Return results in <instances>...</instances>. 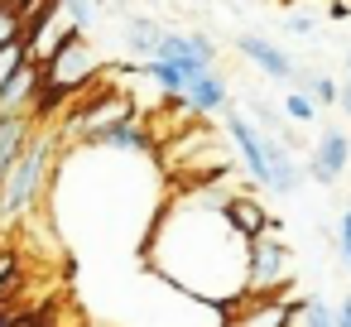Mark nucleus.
<instances>
[{"label": "nucleus", "instance_id": "423d86ee", "mask_svg": "<svg viewBox=\"0 0 351 327\" xmlns=\"http://www.w3.org/2000/svg\"><path fill=\"white\" fill-rule=\"evenodd\" d=\"M346 164H351V135L337 130V125L322 130L317 145H313V154H308V178L322 183V188H332V183L346 173Z\"/></svg>", "mask_w": 351, "mask_h": 327}, {"label": "nucleus", "instance_id": "5701e85b", "mask_svg": "<svg viewBox=\"0 0 351 327\" xmlns=\"http://www.w3.org/2000/svg\"><path fill=\"white\" fill-rule=\"evenodd\" d=\"M341 68H346V77H351V49H346V63H341Z\"/></svg>", "mask_w": 351, "mask_h": 327}, {"label": "nucleus", "instance_id": "20e7f679", "mask_svg": "<svg viewBox=\"0 0 351 327\" xmlns=\"http://www.w3.org/2000/svg\"><path fill=\"white\" fill-rule=\"evenodd\" d=\"M293 274V250L265 231L250 241V255H245V293H269V289H284Z\"/></svg>", "mask_w": 351, "mask_h": 327}, {"label": "nucleus", "instance_id": "2eb2a0df", "mask_svg": "<svg viewBox=\"0 0 351 327\" xmlns=\"http://www.w3.org/2000/svg\"><path fill=\"white\" fill-rule=\"evenodd\" d=\"M20 34H25L20 5H15V0H0V44H10V39H20Z\"/></svg>", "mask_w": 351, "mask_h": 327}, {"label": "nucleus", "instance_id": "9b49d317", "mask_svg": "<svg viewBox=\"0 0 351 327\" xmlns=\"http://www.w3.org/2000/svg\"><path fill=\"white\" fill-rule=\"evenodd\" d=\"M298 87H303L317 106H337V97H341V87H337L327 73H298Z\"/></svg>", "mask_w": 351, "mask_h": 327}, {"label": "nucleus", "instance_id": "f3484780", "mask_svg": "<svg viewBox=\"0 0 351 327\" xmlns=\"http://www.w3.org/2000/svg\"><path fill=\"white\" fill-rule=\"evenodd\" d=\"M284 29H289L293 39H317V15H313V10H308V15H303V10H293V15L284 20Z\"/></svg>", "mask_w": 351, "mask_h": 327}, {"label": "nucleus", "instance_id": "6ab92c4d", "mask_svg": "<svg viewBox=\"0 0 351 327\" xmlns=\"http://www.w3.org/2000/svg\"><path fill=\"white\" fill-rule=\"evenodd\" d=\"M337 250H341V265L351 269V207H346L341 221H337Z\"/></svg>", "mask_w": 351, "mask_h": 327}, {"label": "nucleus", "instance_id": "4be33fe9", "mask_svg": "<svg viewBox=\"0 0 351 327\" xmlns=\"http://www.w3.org/2000/svg\"><path fill=\"white\" fill-rule=\"evenodd\" d=\"M337 106H341V111H346V116H351V77H346V82H341V97H337Z\"/></svg>", "mask_w": 351, "mask_h": 327}, {"label": "nucleus", "instance_id": "4468645a", "mask_svg": "<svg viewBox=\"0 0 351 327\" xmlns=\"http://www.w3.org/2000/svg\"><path fill=\"white\" fill-rule=\"evenodd\" d=\"M279 111L289 116V125H313V121H317V101H313V97H308L303 87H298V92H289Z\"/></svg>", "mask_w": 351, "mask_h": 327}, {"label": "nucleus", "instance_id": "ddd939ff", "mask_svg": "<svg viewBox=\"0 0 351 327\" xmlns=\"http://www.w3.org/2000/svg\"><path fill=\"white\" fill-rule=\"evenodd\" d=\"M25 63H29V44H25V34H20V39H10V44H0V87H5Z\"/></svg>", "mask_w": 351, "mask_h": 327}, {"label": "nucleus", "instance_id": "39448f33", "mask_svg": "<svg viewBox=\"0 0 351 327\" xmlns=\"http://www.w3.org/2000/svg\"><path fill=\"white\" fill-rule=\"evenodd\" d=\"M236 53L250 58L269 82H289V87H298V73H303V68H298L279 44H269L265 34H236Z\"/></svg>", "mask_w": 351, "mask_h": 327}, {"label": "nucleus", "instance_id": "dca6fc26", "mask_svg": "<svg viewBox=\"0 0 351 327\" xmlns=\"http://www.w3.org/2000/svg\"><path fill=\"white\" fill-rule=\"evenodd\" d=\"M20 289V255L15 250H0V298Z\"/></svg>", "mask_w": 351, "mask_h": 327}, {"label": "nucleus", "instance_id": "aec40b11", "mask_svg": "<svg viewBox=\"0 0 351 327\" xmlns=\"http://www.w3.org/2000/svg\"><path fill=\"white\" fill-rule=\"evenodd\" d=\"M351 15V0H332V5H327V20H346Z\"/></svg>", "mask_w": 351, "mask_h": 327}, {"label": "nucleus", "instance_id": "9d476101", "mask_svg": "<svg viewBox=\"0 0 351 327\" xmlns=\"http://www.w3.org/2000/svg\"><path fill=\"white\" fill-rule=\"evenodd\" d=\"M140 73H145L164 97H183V92H188V73H183L178 63H169V58H145Z\"/></svg>", "mask_w": 351, "mask_h": 327}, {"label": "nucleus", "instance_id": "0eeeda50", "mask_svg": "<svg viewBox=\"0 0 351 327\" xmlns=\"http://www.w3.org/2000/svg\"><path fill=\"white\" fill-rule=\"evenodd\" d=\"M226 101H231V87H226V77H221L217 68L197 73V77L188 82V92H183V106H188L193 116H217V111H226Z\"/></svg>", "mask_w": 351, "mask_h": 327}, {"label": "nucleus", "instance_id": "1a4fd4ad", "mask_svg": "<svg viewBox=\"0 0 351 327\" xmlns=\"http://www.w3.org/2000/svg\"><path fill=\"white\" fill-rule=\"evenodd\" d=\"M125 49L135 53V58H154V49H159V39H164V25L159 20H149V15H135V20H125Z\"/></svg>", "mask_w": 351, "mask_h": 327}, {"label": "nucleus", "instance_id": "a211bd4d", "mask_svg": "<svg viewBox=\"0 0 351 327\" xmlns=\"http://www.w3.org/2000/svg\"><path fill=\"white\" fill-rule=\"evenodd\" d=\"M63 15H68V20H73V25H77L82 34H87V29H92V20H97L92 0H63Z\"/></svg>", "mask_w": 351, "mask_h": 327}, {"label": "nucleus", "instance_id": "f03ea898", "mask_svg": "<svg viewBox=\"0 0 351 327\" xmlns=\"http://www.w3.org/2000/svg\"><path fill=\"white\" fill-rule=\"evenodd\" d=\"M58 145H63L58 130H39V135H29L25 154L15 159V169L5 173V183H0V221H10V217H20V212H29V207L39 202V193L53 183Z\"/></svg>", "mask_w": 351, "mask_h": 327}, {"label": "nucleus", "instance_id": "f8f14e48", "mask_svg": "<svg viewBox=\"0 0 351 327\" xmlns=\"http://www.w3.org/2000/svg\"><path fill=\"white\" fill-rule=\"evenodd\" d=\"M298 327H337V308L313 293V298L298 303Z\"/></svg>", "mask_w": 351, "mask_h": 327}, {"label": "nucleus", "instance_id": "f257e3e1", "mask_svg": "<svg viewBox=\"0 0 351 327\" xmlns=\"http://www.w3.org/2000/svg\"><path fill=\"white\" fill-rule=\"evenodd\" d=\"M140 245H145V265L154 279L221 313L245 293L250 241L226 217V193H178L173 202L154 212Z\"/></svg>", "mask_w": 351, "mask_h": 327}, {"label": "nucleus", "instance_id": "412c9836", "mask_svg": "<svg viewBox=\"0 0 351 327\" xmlns=\"http://www.w3.org/2000/svg\"><path fill=\"white\" fill-rule=\"evenodd\" d=\"M337 327H351V293L337 303Z\"/></svg>", "mask_w": 351, "mask_h": 327}, {"label": "nucleus", "instance_id": "7ed1b4c3", "mask_svg": "<svg viewBox=\"0 0 351 327\" xmlns=\"http://www.w3.org/2000/svg\"><path fill=\"white\" fill-rule=\"evenodd\" d=\"M135 116H140V111H135V97H130V92H101V97H87L82 106H73L58 135L87 145V140H97L101 130H111V125H121V121H135Z\"/></svg>", "mask_w": 351, "mask_h": 327}, {"label": "nucleus", "instance_id": "6e6552de", "mask_svg": "<svg viewBox=\"0 0 351 327\" xmlns=\"http://www.w3.org/2000/svg\"><path fill=\"white\" fill-rule=\"evenodd\" d=\"M226 217L236 221V231L245 236V241H255V236H265L269 231V212L255 202V197H241V193H226Z\"/></svg>", "mask_w": 351, "mask_h": 327}]
</instances>
